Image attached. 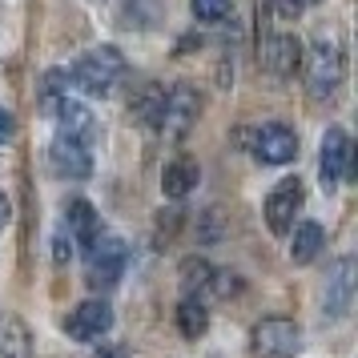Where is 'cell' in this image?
Segmentation results:
<instances>
[{
    "mask_svg": "<svg viewBox=\"0 0 358 358\" xmlns=\"http://www.w3.org/2000/svg\"><path fill=\"white\" fill-rule=\"evenodd\" d=\"M306 89L314 97H330L346 77V49H342L338 33H318L306 52Z\"/></svg>",
    "mask_w": 358,
    "mask_h": 358,
    "instance_id": "obj_1",
    "label": "cell"
},
{
    "mask_svg": "<svg viewBox=\"0 0 358 358\" xmlns=\"http://www.w3.org/2000/svg\"><path fill=\"white\" fill-rule=\"evenodd\" d=\"M121 77H125V61H121V52L113 45H101V49L85 52V57H77V65L69 69V81L81 93H89V97H109L121 85Z\"/></svg>",
    "mask_w": 358,
    "mask_h": 358,
    "instance_id": "obj_2",
    "label": "cell"
},
{
    "mask_svg": "<svg viewBox=\"0 0 358 358\" xmlns=\"http://www.w3.org/2000/svg\"><path fill=\"white\" fill-rule=\"evenodd\" d=\"M125 262H129V245L113 238V234H97L93 242L85 245V278L89 286H117V278L125 274Z\"/></svg>",
    "mask_w": 358,
    "mask_h": 358,
    "instance_id": "obj_3",
    "label": "cell"
},
{
    "mask_svg": "<svg viewBox=\"0 0 358 358\" xmlns=\"http://www.w3.org/2000/svg\"><path fill=\"white\" fill-rule=\"evenodd\" d=\"M302 346V330L290 318H262L250 330V350L258 358H294Z\"/></svg>",
    "mask_w": 358,
    "mask_h": 358,
    "instance_id": "obj_4",
    "label": "cell"
},
{
    "mask_svg": "<svg viewBox=\"0 0 358 358\" xmlns=\"http://www.w3.org/2000/svg\"><path fill=\"white\" fill-rule=\"evenodd\" d=\"M250 149H254V157L266 165H286L298 157V137H294L290 125H282V121H266L258 129L250 133Z\"/></svg>",
    "mask_w": 358,
    "mask_h": 358,
    "instance_id": "obj_5",
    "label": "cell"
},
{
    "mask_svg": "<svg viewBox=\"0 0 358 358\" xmlns=\"http://www.w3.org/2000/svg\"><path fill=\"white\" fill-rule=\"evenodd\" d=\"M302 201H306V194H302V181L298 178L278 181L270 189V197H266V226H270V234H290Z\"/></svg>",
    "mask_w": 358,
    "mask_h": 358,
    "instance_id": "obj_6",
    "label": "cell"
},
{
    "mask_svg": "<svg viewBox=\"0 0 358 358\" xmlns=\"http://www.w3.org/2000/svg\"><path fill=\"white\" fill-rule=\"evenodd\" d=\"M350 165H355L350 137H346L342 129H326V137H322V165H318L326 189H338L342 181L350 178Z\"/></svg>",
    "mask_w": 358,
    "mask_h": 358,
    "instance_id": "obj_7",
    "label": "cell"
},
{
    "mask_svg": "<svg viewBox=\"0 0 358 358\" xmlns=\"http://www.w3.org/2000/svg\"><path fill=\"white\" fill-rule=\"evenodd\" d=\"M109 326H113V310H109V302L89 298V302H81V306L69 310L65 334L69 338H77V342H93V338H101Z\"/></svg>",
    "mask_w": 358,
    "mask_h": 358,
    "instance_id": "obj_8",
    "label": "cell"
},
{
    "mask_svg": "<svg viewBox=\"0 0 358 358\" xmlns=\"http://www.w3.org/2000/svg\"><path fill=\"white\" fill-rule=\"evenodd\" d=\"M49 165L57 178L65 181H81L93 173V157H89V145H81V141H73V137H61L57 133V141L49 145Z\"/></svg>",
    "mask_w": 358,
    "mask_h": 358,
    "instance_id": "obj_9",
    "label": "cell"
},
{
    "mask_svg": "<svg viewBox=\"0 0 358 358\" xmlns=\"http://www.w3.org/2000/svg\"><path fill=\"white\" fill-rule=\"evenodd\" d=\"M197 93L189 89V85H178L173 93H165V109H162V129H165V137H185L189 133V125L197 121Z\"/></svg>",
    "mask_w": 358,
    "mask_h": 358,
    "instance_id": "obj_10",
    "label": "cell"
},
{
    "mask_svg": "<svg viewBox=\"0 0 358 358\" xmlns=\"http://www.w3.org/2000/svg\"><path fill=\"white\" fill-rule=\"evenodd\" d=\"M302 65V45L286 33H274L262 41V69L274 77H294V69Z\"/></svg>",
    "mask_w": 358,
    "mask_h": 358,
    "instance_id": "obj_11",
    "label": "cell"
},
{
    "mask_svg": "<svg viewBox=\"0 0 358 358\" xmlns=\"http://www.w3.org/2000/svg\"><path fill=\"white\" fill-rule=\"evenodd\" d=\"M52 113L61 121V137H73V141H81V145H93V141H97V121H93V113H89L85 105L61 97L52 105Z\"/></svg>",
    "mask_w": 358,
    "mask_h": 358,
    "instance_id": "obj_12",
    "label": "cell"
},
{
    "mask_svg": "<svg viewBox=\"0 0 358 358\" xmlns=\"http://www.w3.org/2000/svg\"><path fill=\"white\" fill-rule=\"evenodd\" d=\"M350 294H355V262L342 258L334 262V270L326 278V294H322V306L330 318H338L342 310L350 306Z\"/></svg>",
    "mask_w": 358,
    "mask_h": 358,
    "instance_id": "obj_13",
    "label": "cell"
},
{
    "mask_svg": "<svg viewBox=\"0 0 358 358\" xmlns=\"http://www.w3.org/2000/svg\"><path fill=\"white\" fill-rule=\"evenodd\" d=\"M322 242H326V234H322L318 222H298V226H294V238H290L294 266H310V262L322 254Z\"/></svg>",
    "mask_w": 358,
    "mask_h": 358,
    "instance_id": "obj_14",
    "label": "cell"
},
{
    "mask_svg": "<svg viewBox=\"0 0 358 358\" xmlns=\"http://www.w3.org/2000/svg\"><path fill=\"white\" fill-rule=\"evenodd\" d=\"M197 178H201L197 162H189V157H173V162L162 169V189L169 197H185L189 189H197Z\"/></svg>",
    "mask_w": 358,
    "mask_h": 358,
    "instance_id": "obj_15",
    "label": "cell"
},
{
    "mask_svg": "<svg viewBox=\"0 0 358 358\" xmlns=\"http://www.w3.org/2000/svg\"><path fill=\"white\" fill-rule=\"evenodd\" d=\"M65 226L69 234L77 238L81 245H89L93 238L101 234V222H97V210L89 206V201H69V210H65Z\"/></svg>",
    "mask_w": 358,
    "mask_h": 358,
    "instance_id": "obj_16",
    "label": "cell"
},
{
    "mask_svg": "<svg viewBox=\"0 0 358 358\" xmlns=\"http://www.w3.org/2000/svg\"><path fill=\"white\" fill-rule=\"evenodd\" d=\"M162 109H165V89L162 85H145L137 101H133V117L141 125H162Z\"/></svg>",
    "mask_w": 358,
    "mask_h": 358,
    "instance_id": "obj_17",
    "label": "cell"
},
{
    "mask_svg": "<svg viewBox=\"0 0 358 358\" xmlns=\"http://www.w3.org/2000/svg\"><path fill=\"white\" fill-rule=\"evenodd\" d=\"M178 326L185 338H201L206 334V326H210V314H206V306L197 302V298H185L178 306Z\"/></svg>",
    "mask_w": 358,
    "mask_h": 358,
    "instance_id": "obj_18",
    "label": "cell"
},
{
    "mask_svg": "<svg viewBox=\"0 0 358 358\" xmlns=\"http://www.w3.org/2000/svg\"><path fill=\"white\" fill-rule=\"evenodd\" d=\"M189 8H194L197 20H222V17H229L234 0H189Z\"/></svg>",
    "mask_w": 358,
    "mask_h": 358,
    "instance_id": "obj_19",
    "label": "cell"
},
{
    "mask_svg": "<svg viewBox=\"0 0 358 358\" xmlns=\"http://www.w3.org/2000/svg\"><path fill=\"white\" fill-rule=\"evenodd\" d=\"M13 133H17V117L8 113V109H0V145L13 141Z\"/></svg>",
    "mask_w": 358,
    "mask_h": 358,
    "instance_id": "obj_20",
    "label": "cell"
},
{
    "mask_svg": "<svg viewBox=\"0 0 358 358\" xmlns=\"http://www.w3.org/2000/svg\"><path fill=\"white\" fill-rule=\"evenodd\" d=\"M306 4H318V0H278V13H282V17H298Z\"/></svg>",
    "mask_w": 358,
    "mask_h": 358,
    "instance_id": "obj_21",
    "label": "cell"
},
{
    "mask_svg": "<svg viewBox=\"0 0 358 358\" xmlns=\"http://www.w3.org/2000/svg\"><path fill=\"white\" fill-rule=\"evenodd\" d=\"M8 213H13V206H8V197L0 194V229L8 226Z\"/></svg>",
    "mask_w": 358,
    "mask_h": 358,
    "instance_id": "obj_22",
    "label": "cell"
},
{
    "mask_svg": "<svg viewBox=\"0 0 358 358\" xmlns=\"http://www.w3.org/2000/svg\"><path fill=\"white\" fill-rule=\"evenodd\" d=\"M0 358H4V355H0Z\"/></svg>",
    "mask_w": 358,
    "mask_h": 358,
    "instance_id": "obj_23",
    "label": "cell"
}]
</instances>
